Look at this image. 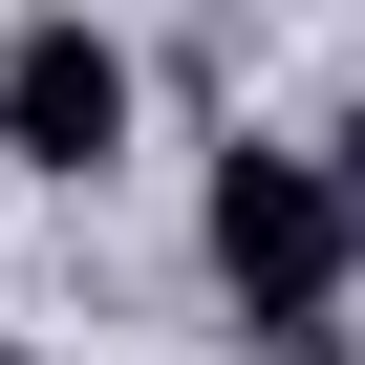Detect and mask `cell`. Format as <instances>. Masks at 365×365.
<instances>
[{"label": "cell", "instance_id": "obj_1", "mask_svg": "<svg viewBox=\"0 0 365 365\" xmlns=\"http://www.w3.org/2000/svg\"><path fill=\"white\" fill-rule=\"evenodd\" d=\"M344 279H365V237H344V194H322V150H215V301H237V344L258 365H344Z\"/></svg>", "mask_w": 365, "mask_h": 365}, {"label": "cell", "instance_id": "obj_2", "mask_svg": "<svg viewBox=\"0 0 365 365\" xmlns=\"http://www.w3.org/2000/svg\"><path fill=\"white\" fill-rule=\"evenodd\" d=\"M0 150H22V172H65V194H86L108 150H129V43L86 22V0L0 22Z\"/></svg>", "mask_w": 365, "mask_h": 365}, {"label": "cell", "instance_id": "obj_3", "mask_svg": "<svg viewBox=\"0 0 365 365\" xmlns=\"http://www.w3.org/2000/svg\"><path fill=\"white\" fill-rule=\"evenodd\" d=\"M322 194H344V237H365V108H344V129H322Z\"/></svg>", "mask_w": 365, "mask_h": 365}]
</instances>
